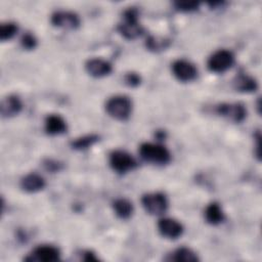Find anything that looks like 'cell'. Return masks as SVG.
<instances>
[{
  "label": "cell",
  "mask_w": 262,
  "mask_h": 262,
  "mask_svg": "<svg viewBox=\"0 0 262 262\" xmlns=\"http://www.w3.org/2000/svg\"><path fill=\"white\" fill-rule=\"evenodd\" d=\"M105 111L112 118L125 121L132 113V101L128 96L115 95L106 100Z\"/></svg>",
  "instance_id": "cell-1"
},
{
  "label": "cell",
  "mask_w": 262,
  "mask_h": 262,
  "mask_svg": "<svg viewBox=\"0 0 262 262\" xmlns=\"http://www.w3.org/2000/svg\"><path fill=\"white\" fill-rule=\"evenodd\" d=\"M124 20L118 26L120 34L129 40L138 38L143 33V28L138 21V11L134 7L128 8L124 11Z\"/></svg>",
  "instance_id": "cell-2"
},
{
  "label": "cell",
  "mask_w": 262,
  "mask_h": 262,
  "mask_svg": "<svg viewBox=\"0 0 262 262\" xmlns=\"http://www.w3.org/2000/svg\"><path fill=\"white\" fill-rule=\"evenodd\" d=\"M139 154L144 161L157 165L168 164L171 160L170 151L164 145L159 143H142L139 147Z\"/></svg>",
  "instance_id": "cell-3"
},
{
  "label": "cell",
  "mask_w": 262,
  "mask_h": 262,
  "mask_svg": "<svg viewBox=\"0 0 262 262\" xmlns=\"http://www.w3.org/2000/svg\"><path fill=\"white\" fill-rule=\"evenodd\" d=\"M234 62V55L226 49L215 51L208 59V69L213 73H224L229 70Z\"/></svg>",
  "instance_id": "cell-4"
},
{
  "label": "cell",
  "mask_w": 262,
  "mask_h": 262,
  "mask_svg": "<svg viewBox=\"0 0 262 262\" xmlns=\"http://www.w3.org/2000/svg\"><path fill=\"white\" fill-rule=\"evenodd\" d=\"M110 165L114 171L120 174L127 173L136 167L135 159L125 150L117 149L110 155Z\"/></svg>",
  "instance_id": "cell-5"
},
{
  "label": "cell",
  "mask_w": 262,
  "mask_h": 262,
  "mask_svg": "<svg viewBox=\"0 0 262 262\" xmlns=\"http://www.w3.org/2000/svg\"><path fill=\"white\" fill-rule=\"evenodd\" d=\"M141 203L145 211L151 215H161L168 208V200L163 192L146 193L142 196Z\"/></svg>",
  "instance_id": "cell-6"
},
{
  "label": "cell",
  "mask_w": 262,
  "mask_h": 262,
  "mask_svg": "<svg viewBox=\"0 0 262 262\" xmlns=\"http://www.w3.org/2000/svg\"><path fill=\"white\" fill-rule=\"evenodd\" d=\"M218 115L235 123L243 122L247 116V110L244 104L239 102H224L220 103L216 108Z\"/></svg>",
  "instance_id": "cell-7"
},
{
  "label": "cell",
  "mask_w": 262,
  "mask_h": 262,
  "mask_svg": "<svg viewBox=\"0 0 262 262\" xmlns=\"http://www.w3.org/2000/svg\"><path fill=\"white\" fill-rule=\"evenodd\" d=\"M173 75L181 82H190L198 76V69L186 59H177L172 63Z\"/></svg>",
  "instance_id": "cell-8"
},
{
  "label": "cell",
  "mask_w": 262,
  "mask_h": 262,
  "mask_svg": "<svg viewBox=\"0 0 262 262\" xmlns=\"http://www.w3.org/2000/svg\"><path fill=\"white\" fill-rule=\"evenodd\" d=\"M158 229L160 233L169 239H176L183 233L182 224L173 218H162L158 222Z\"/></svg>",
  "instance_id": "cell-9"
},
{
  "label": "cell",
  "mask_w": 262,
  "mask_h": 262,
  "mask_svg": "<svg viewBox=\"0 0 262 262\" xmlns=\"http://www.w3.org/2000/svg\"><path fill=\"white\" fill-rule=\"evenodd\" d=\"M51 23L58 28L74 30L80 26V18L72 11H55L51 15Z\"/></svg>",
  "instance_id": "cell-10"
},
{
  "label": "cell",
  "mask_w": 262,
  "mask_h": 262,
  "mask_svg": "<svg viewBox=\"0 0 262 262\" xmlns=\"http://www.w3.org/2000/svg\"><path fill=\"white\" fill-rule=\"evenodd\" d=\"M85 69L87 73L95 78H101L111 74L113 67L112 64L102 58H90L85 63Z\"/></svg>",
  "instance_id": "cell-11"
},
{
  "label": "cell",
  "mask_w": 262,
  "mask_h": 262,
  "mask_svg": "<svg viewBox=\"0 0 262 262\" xmlns=\"http://www.w3.org/2000/svg\"><path fill=\"white\" fill-rule=\"evenodd\" d=\"M33 260L43 262H55L60 258L59 250L51 245H41L33 251Z\"/></svg>",
  "instance_id": "cell-12"
},
{
  "label": "cell",
  "mask_w": 262,
  "mask_h": 262,
  "mask_svg": "<svg viewBox=\"0 0 262 262\" xmlns=\"http://www.w3.org/2000/svg\"><path fill=\"white\" fill-rule=\"evenodd\" d=\"M67 123L58 115H49L45 119V131L49 135H59L67 131Z\"/></svg>",
  "instance_id": "cell-13"
},
{
  "label": "cell",
  "mask_w": 262,
  "mask_h": 262,
  "mask_svg": "<svg viewBox=\"0 0 262 262\" xmlns=\"http://www.w3.org/2000/svg\"><path fill=\"white\" fill-rule=\"evenodd\" d=\"M45 180L44 178L36 173L27 174L20 180V186L25 191L28 192H36L45 187Z\"/></svg>",
  "instance_id": "cell-14"
},
{
  "label": "cell",
  "mask_w": 262,
  "mask_h": 262,
  "mask_svg": "<svg viewBox=\"0 0 262 262\" xmlns=\"http://www.w3.org/2000/svg\"><path fill=\"white\" fill-rule=\"evenodd\" d=\"M23 108L21 100L16 95H8L2 100L1 114L3 117H12L17 115Z\"/></svg>",
  "instance_id": "cell-15"
},
{
  "label": "cell",
  "mask_w": 262,
  "mask_h": 262,
  "mask_svg": "<svg viewBox=\"0 0 262 262\" xmlns=\"http://www.w3.org/2000/svg\"><path fill=\"white\" fill-rule=\"evenodd\" d=\"M205 219L211 225H218L224 220V213L216 202L210 203L205 209Z\"/></svg>",
  "instance_id": "cell-16"
},
{
  "label": "cell",
  "mask_w": 262,
  "mask_h": 262,
  "mask_svg": "<svg viewBox=\"0 0 262 262\" xmlns=\"http://www.w3.org/2000/svg\"><path fill=\"white\" fill-rule=\"evenodd\" d=\"M233 86L241 92H253L258 88V83L253 77L246 74H239L235 77Z\"/></svg>",
  "instance_id": "cell-17"
},
{
  "label": "cell",
  "mask_w": 262,
  "mask_h": 262,
  "mask_svg": "<svg viewBox=\"0 0 262 262\" xmlns=\"http://www.w3.org/2000/svg\"><path fill=\"white\" fill-rule=\"evenodd\" d=\"M113 209L116 215L121 219H128L133 214V205L132 203L124 198H120L114 201Z\"/></svg>",
  "instance_id": "cell-18"
},
{
  "label": "cell",
  "mask_w": 262,
  "mask_h": 262,
  "mask_svg": "<svg viewBox=\"0 0 262 262\" xmlns=\"http://www.w3.org/2000/svg\"><path fill=\"white\" fill-rule=\"evenodd\" d=\"M169 260L177 261V262H195V261H199V257L191 249L181 247L176 249L171 254Z\"/></svg>",
  "instance_id": "cell-19"
},
{
  "label": "cell",
  "mask_w": 262,
  "mask_h": 262,
  "mask_svg": "<svg viewBox=\"0 0 262 262\" xmlns=\"http://www.w3.org/2000/svg\"><path fill=\"white\" fill-rule=\"evenodd\" d=\"M99 140V136L96 134H88L82 137L76 138L71 141V146L77 150H84L92 146Z\"/></svg>",
  "instance_id": "cell-20"
},
{
  "label": "cell",
  "mask_w": 262,
  "mask_h": 262,
  "mask_svg": "<svg viewBox=\"0 0 262 262\" xmlns=\"http://www.w3.org/2000/svg\"><path fill=\"white\" fill-rule=\"evenodd\" d=\"M18 28L14 23L2 24L0 27V39L1 41H6L11 39L17 32Z\"/></svg>",
  "instance_id": "cell-21"
},
{
  "label": "cell",
  "mask_w": 262,
  "mask_h": 262,
  "mask_svg": "<svg viewBox=\"0 0 262 262\" xmlns=\"http://www.w3.org/2000/svg\"><path fill=\"white\" fill-rule=\"evenodd\" d=\"M168 45H169V42L165 39H158L155 37H149L146 40V47L149 50H154V51L162 50V49L166 48Z\"/></svg>",
  "instance_id": "cell-22"
},
{
  "label": "cell",
  "mask_w": 262,
  "mask_h": 262,
  "mask_svg": "<svg viewBox=\"0 0 262 262\" xmlns=\"http://www.w3.org/2000/svg\"><path fill=\"white\" fill-rule=\"evenodd\" d=\"M200 3L196 1H178L175 2V7L177 10L180 11H185V12H189V11H194L199 8Z\"/></svg>",
  "instance_id": "cell-23"
},
{
  "label": "cell",
  "mask_w": 262,
  "mask_h": 262,
  "mask_svg": "<svg viewBox=\"0 0 262 262\" xmlns=\"http://www.w3.org/2000/svg\"><path fill=\"white\" fill-rule=\"evenodd\" d=\"M20 43H21V46L26 49H34L37 45V39L36 37L31 34V33H26L23 35L21 37V40H20Z\"/></svg>",
  "instance_id": "cell-24"
},
{
  "label": "cell",
  "mask_w": 262,
  "mask_h": 262,
  "mask_svg": "<svg viewBox=\"0 0 262 262\" xmlns=\"http://www.w3.org/2000/svg\"><path fill=\"white\" fill-rule=\"evenodd\" d=\"M125 82L126 84H128L129 86L131 87H136L140 84L141 82V78L138 74L136 73H128L126 76H125Z\"/></svg>",
  "instance_id": "cell-25"
},
{
  "label": "cell",
  "mask_w": 262,
  "mask_h": 262,
  "mask_svg": "<svg viewBox=\"0 0 262 262\" xmlns=\"http://www.w3.org/2000/svg\"><path fill=\"white\" fill-rule=\"evenodd\" d=\"M45 167L47 168V170H50V171H58L60 169V164L58 162H53L51 160H48L47 162H45Z\"/></svg>",
  "instance_id": "cell-26"
},
{
  "label": "cell",
  "mask_w": 262,
  "mask_h": 262,
  "mask_svg": "<svg viewBox=\"0 0 262 262\" xmlns=\"http://www.w3.org/2000/svg\"><path fill=\"white\" fill-rule=\"evenodd\" d=\"M83 259L85 261H96L97 260V258L95 257V254L91 251L83 252Z\"/></svg>",
  "instance_id": "cell-27"
}]
</instances>
